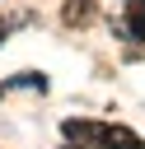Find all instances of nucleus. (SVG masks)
<instances>
[{
    "label": "nucleus",
    "instance_id": "f257e3e1",
    "mask_svg": "<svg viewBox=\"0 0 145 149\" xmlns=\"http://www.w3.org/2000/svg\"><path fill=\"white\" fill-rule=\"evenodd\" d=\"M65 140H75L80 149H145V140L131 130V126H117V121H61Z\"/></svg>",
    "mask_w": 145,
    "mask_h": 149
},
{
    "label": "nucleus",
    "instance_id": "f03ea898",
    "mask_svg": "<svg viewBox=\"0 0 145 149\" xmlns=\"http://www.w3.org/2000/svg\"><path fill=\"white\" fill-rule=\"evenodd\" d=\"M94 14H98V5H94V0H65V9H61L65 28H89V23H94Z\"/></svg>",
    "mask_w": 145,
    "mask_h": 149
},
{
    "label": "nucleus",
    "instance_id": "7ed1b4c3",
    "mask_svg": "<svg viewBox=\"0 0 145 149\" xmlns=\"http://www.w3.org/2000/svg\"><path fill=\"white\" fill-rule=\"evenodd\" d=\"M126 37L145 42V0H126Z\"/></svg>",
    "mask_w": 145,
    "mask_h": 149
},
{
    "label": "nucleus",
    "instance_id": "20e7f679",
    "mask_svg": "<svg viewBox=\"0 0 145 149\" xmlns=\"http://www.w3.org/2000/svg\"><path fill=\"white\" fill-rule=\"evenodd\" d=\"M14 84H19V88H37V93L47 88V79H42V74H33V70H28V74H19Z\"/></svg>",
    "mask_w": 145,
    "mask_h": 149
},
{
    "label": "nucleus",
    "instance_id": "39448f33",
    "mask_svg": "<svg viewBox=\"0 0 145 149\" xmlns=\"http://www.w3.org/2000/svg\"><path fill=\"white\" fill-rule=\"evenodd\" d=\"M0 37H5V23H0Z\"/></svg>",
    "mask_w": 145,
    "mask_h": 149
},
{
    "label": "nucleus",
    "instance_id": "423d86ee",
    "mask_svg": "<svg viewBox=\"0 0 145 149\" xmlns=\"http://www.w3.org/2000/svg\"><path fill=\"white\" fill-rule=\"evenodd\" d=\"M0 93H5V84H0Z\"/></svg>",
    "mask_w": 145,
    "mask_h": 149
}]
</instances>
